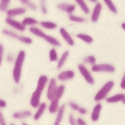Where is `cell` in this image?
Listing matches in <instances>:
<instances>
[{"mask_svg": "<svg viewBox=\"0 0 125 125\" xmlns=\"http://www.w3.org/2000/svg\"><path fill=\"white\" fill-rule=\"evenodd\" d=\"M5 23L12 29L20 32V33H22L24 32L27 27L22 23L21 21H18L16 18H10V17H6L5 18Z\"/></svg>", "mask_w": 125, "mask_h": 125, "instance_id": "9c48e42d", "label": "cell"}, {"mask_svg": "<svg viewBox=\"0 0 125 125\" xmlns=\"http://www.w3.org/2000/svg\"><path fill=\"white\" fill-rule=\"evenodd\" d=\"M21 125H29V124H27V123H25V122H23Z\"/></svg>", "mask_w": 125, "mask_h": 125, "instance_id": "7bdbcfd3", "label": "cell"}, {"mask_svg": "<svg viewBox=\"0 0 125 125\" xmlns=\"http://www.w3.org/2000/svg\"><path fill=\"white\" fill-rule=\"evenodd\" d=\"M38 9L43 15L48 14V5H47V0H39L38 2Z\"/></svg>", "mask_w": 125, "mask_h": 125, "instance_id": "1f68e13d", "label": "cell"}, {"mask_svg": "<svg viewBox=\"0 0 125 125\" xmlns=\"http://www.w3.org/2000/svg\"><path fill=\"white\" fill-rule=\"evenodd\" d=\"M49 79L50 78L46 74H41L38 77L36 88L31 93L30 100H29V104H30V106L32 108H36L41 104V97H42V94H43L44 90H46V87L48 85Z\"/></svg>", "mask_w": 125, "mask_h": 125, "instance_id": "6da1fadb", "label": "cell"}, {"mask_svg": "<svg viewBox=\"0 0 125 125\" xmlns=\"http://www.w3.org/2000/svg\"><path fill=\"white\" fill-rule=\"evenodd\" d=\"M66 105L73 111L79 113L80 115H85L88 113V109L85 107V106H82L81 104H79L78 103L74 102V101H68L66 103Z\"/></svg>", "mask_w": 125, "mask_h": 125, "instance_id": "2e32d148", "label": "cell"}, {"mask_svg": "<svg viewBox=\"0 0 125 125\" xmlns=\"http://www.w3.org/2000/svg\"><path fill=\"white\" fill-rule=\"evenodd\" d=\"M25 58H26V52L24 50H20L18 54L16 55V60L14 62V67L12 70V79L14 83L17 85L21 83L22 67H23Z\"/></svg>", "mask_w": 125, "mask_h": 125, "instance_id": "7a4b0ae2", "label": "cell"}, {"mask_svg": "<svg viewBox=\"0 0 125 125\" xmlns=\"http://www.w3.org/2000/svg\"><path fill=\"white\" fill-rule=\"evenodd\" d=\"M103 8H104V4L103 2H96L94 4V7L90 13V21L93 22V23H96L98 22V21L100 20L101 18V15H102V11H103Z\"/></svg>", "mask_w": 125, "mask_h": 125, "instance_id": "8fae6325", "label": "cell"}, {"mask_svg": "<svg viewBox=\"0 0 125 125\" xmlns=\"http://www.w3.org/2000/svg\"><path fill=\"white\" fill-rule=\"evenodd\" d=\"M82 62H83L84 64H86V65L92 66V65H94L95 63H97V58H96L94 55H87V56H85V57L83 58Z\"/></svg>", "mask_w": 125, "mask_h": 125, "instance_id": "f546056e", "label": "cell"}, {"mask_svg": "<svg viewBox=\"0 0 125 125\" xmlns=\"http://www.w3.org/2000/svg\"><path fill=\"white\" fill-rule=\"evenodd\" d=\"M67 19H68L69 21H71L73 23H78V24L86 23L87 21H88L85 16H80V15H75V14L67 15Z\"/></svg>", "mask_w": 125, "mask_h": 125, "instance_id": "cb8c5ba5", "label": "cell"}, {"mask_svg": "<svg viewBox=\"0 0 125 125\" xmlns=\"http://www.w3.org/2000/svg\"><path fill=\"white\" fill-rule=\"evenodd\" d=\"M87 1H89L90 3H94V4H95V3H96V2H98L99 0H87Z\"/></svg>", "mask_w": 125, "mask_h": 125, "instance_id": "b9f144b4", "label": "cell"}, {"mask_svg": "<svg viewBox=\"0 0 125 125\" xmlns=\"http://www.w3.org/2000/svg\"><path fill=\"white\" fill-rule=\"evenodd\" d=\"M68 123H69V125H78L77 121H76V118L74 117V115L72 113H70L68 115Z\"/></svg>", "mask_w": 125, "mask_h": 125, "instance_id": "d590c367", "label": "cell"}, {"mask_svg": "<svg viewBox=\"0 0 125 125\" xmlns=\"http://www.w3.org/2000/svg\"><path fill=\"white\" fill-rule=\"evenodd\" d=\"M120 26H121V28L125 31V21H122V22H121V24H120Z\"/></svg>", "mask_w": 125, "mask_h": 125, "instance_id": "60d3db41", "label": "cell"}, {"mask_svg": "<svg viewBox=\"0 0 125 125\" xmlns=\"http://www.w3.org/2000/svg\"><path fill=\"white\" fill-rule=\"evenodd\" d=\"M119 87H120V89L125 90V71H124V73H123V75L121 77V80H120V83H119Z\"/></svg>", "mask_w": 125, "mask_h": 125, "instance_id": "74e56055", "label": "cell"}, {"mask_svg": "<svg viewBox=\"0 0 125 125\" xmlns=\"http://www.w3.org/2000/svg\"><path fill=\"white\" fill-rule=\"evenodd\" d=\"M27 12V9L23 6H19V7H13V8H9L7 10L6 17H10V18H17V17H21V16H24Z\"/></svg>", "mask_w": 125, "mask_h": 125, "instance_id": "4fadbf2b", "label": "cell"}, {"mask_svg": "<svg viewBox=\"0 0 125 125\" xmlns=\"http://www.w3.org/2000/svg\"><path fill=\"white\" fill-rule=\"evenodd\" d=\"M2 34L6 37H9V38H12V39H15V40H18L19 42L24 44V45H30L33 43V39L28 36V35H24V34H21L12 28H3L1 30Z\"/></svg>", "mask_w": 125, "mask_h": 125, "instance_id": "277c9868", "label": "cell"}, {"mask_svg": "<svg viewBox=\"0 0 125 125\" xmlns=\"http://www.w3.org/2000/svg\"><path fill=\"white\" fill-rule=\"evenodd\" d=\"M75 77V71L72 70V69H65V70H62L58 73L57 75V79L58 81L62 82V83H64L66 81H70L72 79H74Z\"/></svg>", "mask_w": 125, "mask_h": 125, "instance_id": "5bb4252c", "label": "cell"}, {"mask_svg": "<svg viewBox=\"0 0 125 125\" xmlns=\"http://www.w3.org/2000/svg\"><path fill=\"white\" fill-rule=\"evenodd\" d=\"M73 1H74V4L76 5V7H78L84 15H90L91 10L87 3V0H73Z\"/></svg>", "mask_w": 125, "mask_h": 125, "instance_id": "7402d4cb", "label": "cell"}, {"mask_svg": "<svg viewBox=\"0 0 125 125\" xmlns=\"http://www.w3.org/2000/svg\"><path fill=\"white\" fill-rule=\"evenodd\" d=\"M59 84H58V79L57 78H50L48 85L46 87V99L50 102L54 99L57 90H58Z\"/></svg>", "mask_w": 125, "mask_h": 125, "instance_id": "30bf717a", "label": "cell"}, {"mask_svg": "<svg viewBox=\"0 0 125 125\" xmlns=\"http://www.w3.org/2000/svg\"><path fill=\"white\" fill-rule=\"evenodd\" d=\"M103 109V104L102 103H96V104L94 105L91 114H90V119L92 122H98V120L100 119L101 116V112Z\"/></svg>", "mask_w": 125, "mask_h": 125, "instance_id": "d6986e66", "label": "cell"}, {"mask_svg": "<svg viewBox=\"0 0 125 125\" xmlns=\"http://www.w3.org/2000/svg\"><path fill=\"white\" fill-rule=\"evenodd\" d=\"M115 86V82L113 80H107L101 88L100 90L97 91V93L95 94L94 96V101L96 103H101L103 101H104L108 96H109V93L112 91V89L114 88Z\"/></svg>", "mask_w": 125, "mask_h": 125, "instance_id": "8992f818", "label": "cell"}, {"mask_svg": "<svg viewBox=\"0 0 125 125\" xmlns=\"http://www.w3.org/2000/svg\"><path fill=\"white\" fill-rule=\"evenodd\" d=\"M59 33H60L61 37L63 39V41H64L68 46L72 47V46H74V45H75L74 38L72 37V35L69 33V31H68L65 27L61 26V27L59 28Z\"/></svg>", "mask_w": 125, "mask_h": 125, "instance_id": "9a60e30c", "label": "cell"}, {"mask_svg": "<svg viewBox=\"0 0 125 125\" xmlns=\"http://www.w3.org/2000/svg\"><path fill=\"white\" fill-rule=\"evenodd\" d=\"M6 106H7V102H6L4 99L0 98V109H3V108H5Z\"/></svg>", "mask_w": 125, "mask_h": 125, "instance_id": "ab89813d", "label": "cell"}, {"mask_svg": "<svg viewBox=\"0 0 125 125\" xmlns=\"http://www.w3.org/2000/svg\"><path fill=\"white\" fill-rule=\"evenodd\" d=\"M12 0H0V12L6 13L7 10L10 8Z\"/></svg>", "mask_w": 125, "mask_h": 125, "instance_id": "d6a6232c", "label": "cell"}, {"mask_svg": "<svg viewBox=\"0 0 125 125\" xmlns=\"http://www.w3.org/2000/svg\"><path fill=\"white\" fill-rule=\"evenodd\" d=\"M28 31L30 34H32L35 37H39L41 39H43L45 42H47L48 44H50L52 47H62V42L54 35L51 34H47L45 31H43V29L40 26H31L28 27Z\"/></svg>", "mask_w": 125, "mask_h": 125, "instance_id": "3957f363", "label": "cell"}, {"mask_svg": "<svg viewBox=\"0 0 125 125\" xmlns=\"http://www.w3.org/2000/svg\"><path fill=\"white\" fill-rule=\"evenodd\" d=\"M77 70H78L79 74L82 76V78L85 80L86 83H88L89 85L95 84V78L93 76V72H92L91 68H89L86 64H84L83 62L78 63L77 64Z\"/></svg>", "mask_w": 125, "mask_h": 125, "instance_id": "52a82bcc", "label": "cell"}, {"mask_svg": "<svg viewBox=\"0 0 125 125\" xmlns=\"http://www.w3.org/2000/svg\"><path fill=\"white\" fill-rule=\"evenodd\" d=\"M69 54H70V53H69L68 50H65V51L62 52V54L59 57V60H58V62H57V65H56L57 69H62V68L64 66V64L66 63V62H67V60H68Z\"/></svg>", "mask_w": 125, "mask_h": 125, "instance_id": "603a6c76", "label": "cell"}, {"mask_svg": "<svg viewBox=\"0 0 125 125\" xmlns=\"http://www.w3.org/2000/svg\"><path fill=\"white\" fill-rule=\"evenodd\" d=\"M18 1L21 4V6L25 7L27 10H30V11H33V12L39 10L38 9V4H36L33 0H18Z\"/></svg>", "mask_w": 125, "mask_h": 125, "instance_id": "484cf974", "label": "cell"}, {"mask_svg": "<svg viewBox=\"0 0 125 125\" xmlns=\"http://www.w3.org/2000/svg\"><path fill=\"white\" fill-rule=\"evenodd\" d=\"M4 55H5V47H4V44L0 42V66H1L2 63H3Z\"/></svg>", "mask_w": 125, "mask_h": 125, "instance_id": "e575fe53", "label": "cell"}, {"mask_svg": "<svg viewBox=\"0 0 125 125\" xmlns=\"http://www.w3.org/2000/svg\"><path fill=\"white\" fill-rule=\"evenodd\" d=\"M122 104H125V99L123 100V102H122Z\"/></svg>", "mask_w": 125, "mask_h": 125, "instance_id": "ee69618b", "label": "cell"}, {"mask_svg": "<svg viewBox=\"0 0 125 125\" xmlns=\"http://www.w3.org/2000/svg\"><path fill=\"white\" fill-rule=\"evenodd\" d=\"M35 109H36V110H35V112L33 113L32 117H33V120H34V121H38V120L44 115V113L46 112V110L48 109V104H47L46 102H41V104H40Z\"/></svg>", "mask_w": 125, "mask_h": 125, "instance_id": "ac0fdd59", "label": "cell"}, {"mask_svg": "<svg viewBox=\"0 0 125 125\" xmlns=\"http://www.w3.org/2000/svg\"><path fill=\"white\" fill-rule=\"evenodd\" d=\"M124 99H125L124 93H116L113 95H109L104 101L107 104H117V103H122Z\"/></svg>", "mask_w": 125, "mask_h": 125, "instance_id": "44dd1931", "label": "cell"}, {"mask_svg": "<svg viewBox=\"0 0 125 125\" xmlns=\"http://www.w3.org/2000/svg\"><path fill=\"white\" fill-rule=\"evenodd\" d=\"M91 70L95 73H114L116 71V67L109 62H97L91 66Z\"/></svg>", "mask_w": 125, "mask_h": 125, "instance_id": "ba28073f", "label": "cell"}, {"mask_svg": "<svg viewBox=\"0 0 125 125\" xmlns=\"http://www.w3.org/2000/svg\"><path fill=\"white\" fill-rule=\"evenodd\" d=\"M5 60H6V62H8V63H14V62H15V60H16V56L13 54V53H8L7 55H6V57H5Z\"/></svg>", "mask_w": 125, "mask_h": 125, "instance_id": "836d02e7", "label": "cell"}, {"mask_svg": "<svg viewBox=\"0 0 125 125\" xmlns=\"http://www.w3.org/2000/svg\"><path fill=\"white\" fill-rule=\"evenodd\" d=\"M75 37H76L77 39H79L80 41L86 43V44H92V43L94 42V38H93V36L90 35V34H88V33L78 32V33L75 35Z\"/></svg>", "mask_w": 125, "mask_h": 125, "instance_id": "4316f807", "label": "cell"}, {"mask_svg": "<svg viewBox=\"0 0 125 125\" xmlns=\"http://www.w3.org/2000/svg\"><path fill=\"white\" fill-rule=\"evenodd\" d=\"M102 1H103V4L106 7V9L110 13H112L113 15H116L118 13V9H117L115 3L113 2V0H102Z\"/></svg>", "mask_w": 125, "mask_h": 125, "instance_id": "f1b7e54d", "label": "cell"}, {"mask_svg": "<svg viewBox=\"0 0 125 125\" xmlns=\"http://www.w3.org/2000/svg\"><path fill=\"white\" fill-rule=\"evenodd\" d=\"M76 121H77V124L78 125H88V123L86 122V120L81 116V117H77L76 118Z\"/></svg>", "mask_w": 125, "mask_h": 125, "instance_id": "f35d334b", "label": "cell"}, {"mask_svg": "<svg viewBox=\"0 0 125 125\" xmlns=\"http://www.w3.org/2000/svg\"><path fill=\"white\" fill-rule=\"evenodd\" d=\"M10 125H17V124H15V123H11Z\"/></svg>", "mask_w": 125, "mask_h": 125, "instance_id": "f6af8a7d", "label": "cell"}, {"mask_svg": "<svg viewBox=\"0 0 125 125\" xmlns=\"http://www.w3.org/2000/svg\"><path fill=\"white\" fill-rule=\"evenodd\" d=\"M32 115H33V113L30 109H21V110H17L15 112H13L12 118L15 120H23V119H27V118L31 117Z\"/></svg>", "mask_w": 125, "mask_h": 125, "instance_id": "e0dca14e", "label": "cell"}, {"mask_svg": "<svg viewBox=\"0 0 125 125\" xmlns=\"http://www.w3.org/2000/svg\"><path fill=\"white\" fill-rule=\"evenodd\" d=\"M65 109H66V104H62L60 105L58 111L56 112V117H55V120L53 122V125H61L62 120H63V117H64V113H65Z\"/></svg>", "mask_w": 125, "mask_h": 125, "instance_id": "ffe728a7", "label": "cell"}, {"mask_svg": "<svg viewBox=\"0 0 125 125\" xmlns=\"http://www.w3.org/2000/svg\"><path fill=\"white\" fill-rule=\"evenodd\" d=\"M0 125H8L7 124V120L5 118V115L2 111V109H0Z\"/></svg>", "mask_w": 125, "mask_h": 125, "instance_id": "8d00e7d4", "label": "cell"}, {"mask_svg": "<svg viewBox=\"0 0 125 125\" xmlns=\"http://www.w3.org/2000/svg\"><path fill=\"white\" fill-rule=\"evenodd\" d=\"M21 21H22V23H23L26 27L36 26V25L39 24V21H38L37 19H35V18H33V17H29V16L24 17V18L21 20Z\"/></svg>", "mask_w": 125, "mask_h": 125, "instance_id": "83f0119b", "label": "cell"}, {"mask_svg": "<svg viewBox=\"0 0 125 125\" xmlns=\"http://www.w3.org/2000/svg\"><path fill=\"white\" fill-rule=\"evenodd\" d=\"M59 60V53L56 47H52L49 50V61L51 62H57Z\"/></svg>", "mask_w": 125, "mask_h": 125, "instance_id": "4dcf8cb0", "label": "cell"}, {"mask_svg": "<svg viewBox=\"0 0 125 125\" xmlns=\"http://www.w3.org/2000/svg\"><path fill=\"white\" fill-rule=\"evenodd\" d=\"M57 9L66 15H70V14H74L75 10H76V5L74 3H70L67 1H61L59 3H57L56 5Z\"/></svg>", "mask_w": 125, "mask_h": 125, "instance_id": "7c38bea8", "label": "cell"}, {"mask_svg": "<svg viewBox=\"0 0 125 125\" xmlns=\"http://www.w3.org/2000/svg\"><path fill=\"white\" fill-rule=\"evenodd\" d=\"M39 25L42 29L46 30H55L58 28V23L53 21H40Z\"/></svg>", "mask_w": 125, "mask_h": 125, "instance_id": "d4e9b609", "label": "cell"}, {"mask_svg": "<svg viewBox=\"0 0 125 125\" xmlns=\"http://www.w3.org/2000/svg\"><path fill=\"white\" fill-rule=\"evenodd\" d=\"M65 92V85L64 84H60L59 87H58V90H57V93L54 97V99L52 101H50L49 104H48V112L51 113V114H56V112L58 111L61 104V100L62 98L63 97V94Z\"/></svg>", "mask_w": 125, "mask_h": 125, "instance_id": "5b68a950", "label": "cell"}]
</instances>
